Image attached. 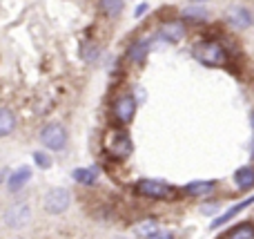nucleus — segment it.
Returning <instances> with one entry per match:
<instances>
[{
  "label": "nucleus",
  "mask_w": 254,
  "mask_h": 239,
  "mask_svg": "<svg viewBox=\"0 0 254 239\" xmlns=\"http://www.w3.org/2000/svg\"><path fill=\"white\" fill-rule=\"evenodd\" d=\"M194 56L198 58V63H203L207 67H223L228 63V52L219 43H214V40L198 43L194 47Z\"/></svg>",
  "instance_id": "nucleus-1"
},
{
  "label": "nucleus",
  "mask_w": 254,
  "mask_h": 239,
  "mask_svg": "<svg viewBox=\"0 0 254 239\" xmlns=\"http://www.w3.org/2000/svg\"><path fill=\"white\" fill-rule=\"evenodd\" d=\"M136 192L143 197H149V199H158V201H165V199H174L176 190L165 181H156V179H143V181L136 183Z\"/></svg>",
  "instance_id": "nucleus-2"
},
{
  "label": "nucleus",
  "mask_w": 254,
  "mask_h": 239,
  "mask_svg": "<svg viewBox=\"0 0 254 239\" xmlns=\"http://www.w3.org/2000/svg\"><path fill=\"white\" fill-rule=\"evenodd\" d=\"M40 143H43L45 148H49V150H54V152L65 150L67 130L63 128L61 123H47L43 128V132H40Z\"/></svg>",
  "instance_id": "nucleus-3"
},
{
  "label": "nucleus",
  "mask_w": 254,
  "mask_h": 239,
  "mask_svg": "<svg viewBox=\"0 0 254 239\" xmlns=\"http://www.w3.org/2000/svg\"><path fill=\"white\" fill-rule=\"evenodd\" d=\"M71 204V195L65 188H52V190L45 195L43 206L49 215H63Z\"/></svg>",
  "instance_id": "nucleus-4"
},
{
  "label": "nucleus",
  "mask_w": 254,
  "mask_h": 239,
  "mask_svg": "<svg viewBox=\"0 0 254 239\" xmlns=\"http://www.w3.org/2000/svg\"><path fill=\"white\" fill-rule=\"evenodd\" d=\"M107 152H110L112 157H116V159H125V157L131 155V139L127 137L125 132H112L110 137H107Z\"/></svg>",
  "instance_id": "nucleus-5"
},
{
  "label": "nucleus",
  "mask_w": 254,
  "mask_h": 239,
  "mask_svg": "<svg viewBox=\"0 0 254 239\" xmlns=\"http://www.w3.org/2000/svg\"><path fill=\"white\" fill-rule=\"evenodd\" d=\"M31 219V210L27 204H13L11 208L4 213V224H7L9 228H22L27 226Z\"/></svg>",
  "instance_id": "nucleus-6"
},
{
  "label": "nucleus",
  "mask_w": 254,
  "mask_h": 239,
  "mask_svg": "<svg viewBox=\"0 0 254 239\" xmlns=\"http://www.w3.org/2000/svg\"><path fill=\"white\" fill-rule=\"evenodd\" d=\"M134 114H136V98L134 96L125 94V96H121L119 101L114 103V119L119 121V123L127 125L134 119Z\"/></svg>",
  "instance_id": "nucleus-7"
},
{
  "label": "nucleus",
  "mask_w": 254,
  "mask_h": 239,
  "mask_svg": "<svg viewBox=\"0 0 254 239\" xmlns=\"http://www.w3.org/2000/svg\"><path fill=\"white\" fill-rule=\"evenodd\" d=\"M158 36H161L165 43H179V40H183V36H185V25L181 20L163 22V25L158 27Z\"/></svg>",
  "instance_id": "nucleus-8"
},
{
  "label": "nucleus",
  "mask_w": 254,
  "mask_h": 239,
  "mask_svg": "<svg viewBox=\"0 0 254 239\" xmlns=\"http://www.w3.org/2000/svg\"><path fill=\"white\" fill-rule=\"evenodd\" d=\"M29 179H31V168L29 165H20V168H16L11 174H9L7 188L11 192H18L25 188V183H29Z\"/></svg>",
  "instance_id": "nucleus-9"
},
{
  "label": "nucleus",
  "mask_w": 254,
  "mask_h": 239,
  "mask_svg": "<svg viewBox=\"0 0 254 239\" xmlns=\"http://www.w3.org/2000/svg\"><path fill=\"white\" fill-rule=\"evenodd\" d=\"M252 204H254V197H248V199H243L241 204H237V206H232V208H228L223 215H221L219 219H214V222H212V228H214V231H216V228H219V226H223V224H228L230 219H234V217H237V215H241L243 210H248Z\"/></svg>",
  "instance_id": "nucleus-10"
},
{
  "label": "nucleus",
  "mask_w": 254,
  "mask_h": 239,
  "mask_svg": "<svg viewBox=\"0 0 254 239\" xmlns=\"http://www.w3.org/2000/svg\"><path fill=\"white\" fill-rule=\"evenodd\" d=\"M228 20L232 22L234 27H239V29H246V27H250L252 22H254V18H252V13L248 11L246 7H232L228 11Z\"/></svg>",
  "instance_id": "nucleus-11"
},
{
  "label": "nucleus",
  "mask_w": 254,
  "mask_h": 239,
  "mask_svg": "<svg viewBox=\"0 0 254 239\" xmlns=\"http://www.w3.org/2000/svg\"><path fill=\"white\" fill-rule=\"evenodd\" d=\"M16 130V114L11 107L0 105V137H9Z\"/></svg>",
  "instance_id": "nucleus-12"
},
{
  "label": "nucleus",
  "mask_w": 254,
  "mask_h": 239,
  "mask_svg": "<svg viewBox=\"0 0 254 239\" xmlns=\"http://www.w3.org/2000/svg\"><path fill=\"white\" fill-rule=\"evenodd\" d=\"M234 181H237L239 190H250L254 188V168L252 165H243L234 172Z\"/></svg>",
  "instance_id": "nucleus-13"
},
{
  "label": "nucleus",
  "mask_w": 254,
  "mask_h": 239,
  "mask_svg": "<svg viewBox=\"0 0 254 239\" xmlns=\"http://www.w3.org/2000/svg\"><path fill=\"white\" fill-rule=\"evenodd\" d=\"M147 52H149V40L147 38H140V40H136V43L129 47L127 58H129L131 63H140L145 56H147Z\"/></svg>",
  "instance_id": "nucleus-14"
},
{
  "label": "nucleus",
  "mask_w": 254,
  "mask_h": 239,
  "mask_svg": "<svg viewBox=\"0 0 254 239\" xmlns=\"http://www.w3.org/2000/svg\"><path fill=\"white\" fill-rule=\"evenodd\" d=\"M71 177H74V181L83 183V186H94L98 179V172H96V168H78L71 172Z\"/></svg>",
  "instance_id": "nucleus-15"
},
{
  "label": "nucleus",
  "mask_w": 254,
  "mask_h": 239,
  "mask_svg": "<svg viewBox=\"0 0 254 239\" xmlns=\"http://www.w3.org/2000/svg\"><path fill=\"white\" fill-rule=\"evenodd\" d=\"M158 231H161V228H158V224L152 222V219H145V222H140V224H136V226H134V233L140 239H154V235H156Z\"/></svg>",
  "instance_id": "nucleus-16"
},
{
  "label": "nucleus",
  "mask_w": 254,
  "mask_h": 239,
  "mask_svg": "<svg viewBox=\"0 0 254 239\" xmlns=\"http://www.w3.org/2000/svg\"><path fill=\"white\" fill-rule=\"evenodd\" d=\"M212 190H214V181H192L185 186V192L192 197H203Z\"/></svg>",
  "instance_id": "nucleus-17"
},
{
  "label": "nucleus",
  "mask_w": 254,
  "mask_h": 239,
  "mask_svg": "<svg viewBox=\"0 0 254 239\" xmlns=\"http://www.w3.org/2000/svg\"><path fill=\"white\" fill-rule=\"evenodd\" d=\"M123 7H125V0H101V9H103V13H105V16H110V18L121 16Z\"/></svg>",
  "instance_id": "nucleus-18"
},
{
  "label": "nucleus",
  "mask_w": 254,
  "mask_h": 239,
  "mask_svg": "<svg viewBox=\"0 0 254 239\" xmlns=\"http://www.w3.org/2000/svg\"><path fill=\"white\" fill-rule=\"evenodd\" d=\"M225 239H254V226L252 224H241L230 233Z\"/></svg>",
  "instance_id": "nucleus-19"
},
{
  "label": "nucleus",
  "mask_w": 254,
  "mask_h": 239,
  "mask_svg": "<svg viewBox=\"0 0 254 239\" xmlns=\"http://www.w3.org/2000/svg\"><path fill=\"white\" fill-rule=\"evenodd\" d=\"M183 16L190 18V20H198V22H201V20H205L207 13H205V9H201V7H188L183 11Z\"/></svg>",
  "instance_id": "nucleus-20"
},
{
  "label": "nucleus",
  "mask_w": 254,
  "mask_h": 239,
  "mask_svg": "<svg viewBox=\"0 0 254 239\" xmlns=\"http://www.w3.org/2000/svg\"><path fill=\"white\" fill-rule=\"evenodd\" d=\"M34 161H36V165H38L40 170H47L49 165H52V159H49V157L45 155L43 150H36L34 152Z\"/></svg>",
  "instance_id": "nucleus-21"
},
{
  "label": "nucleus",
  "mask_w": 254,
  "mask_h": 239,
  "mask_svg": "<svg viewBox=\"0 0 254 239\" xmlns=\"http://www.w3.org/2000/svg\"><path fill=\"white\" fill-rule=\"evenodd\" d=\"M154 239H174V237H172V233H163V231H158L156 235H154Z\"/></svg>",
  "instance_id": "nucleus-22"
},
{
  "label": "nucleus",
  "mask_w": 254,
  "mask_h": 239,
  "mask_svg": "<svg viewBox=\"0 0 254 239\" xmlns=\"http://www.w3.org/2000/svg\"><path fill=\"white\" fill-rule=\"evenodd\" d=\"M145 11H147V4L143 2V4H140V7H138V9H136V16H140V13H145Z\"/></svg>",
  "instance_id": "nucleus-23"
},
{
  "label": "nucleus",
  "mask_w": 254,
  "mask_h": 239,
  "mask_svg": "<svg viewBox=\"0 0 254 239\" xmlns=\"http://www.w3.org/2000/svg\"><path fill=\"white\" fill-rule=\"evenodd\" d=\"M190 2H207V0H190Z\"/></svg>",
  "instance_id": "nucleus-24"
},
{
  "label": "nucleus",
  "mask_w": 254,
  "mask_h": 239,
  "mask_svg": "<svg viewBox=\"0 0 254 239\" xmlns=\"http://www.w3.org/2000/svg\"><path fill=\"white\" fill-rule=\"evenodd\" d=\"M252 125H254V110H252Z\"/></svg>",
  "instance_id": "nucleus-25"
},
{
  "label": "nucleus",
  "mask_w": 254,
  "mask_h": 239,
  "mask_svg": "<svg viewBox=\"0 0 254 239\" xmlns=\"http://www.w3.org/2000/svg\"><path fill=\"white\" fill-rule=\"evenodd\" d=\"M252 157H254V150H252Z\"/></svg>",
  "instance_id": "nucleus-26"
}]
</instances>
